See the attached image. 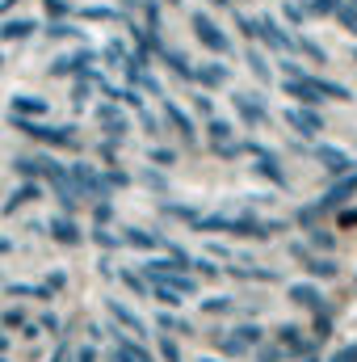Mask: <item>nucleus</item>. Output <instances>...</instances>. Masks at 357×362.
<instances>
[{
  "label": "nucleus",
  "instance_id": "f257e3e1",
  "mask_svg": "<svg viewBox=\"0 0 357 362\" xmlns=\"http://www.w3.org/2000/svg\"><path fill=\"white\" fill-rule=\"evenodd\" d=\"M30 30H34L30 21H13V25H4V38H25Z\"/></svg>",
  "mask_w": 357,
  "mask_h": 362
},
{
  "label": "nucleus",
  "instance_id": "f03ea898",
  "mask_svg": "<svg viewBox=\"0 0 357 362\" xmlns=\"http://www.w3.org/2000/svg\"><path fill=\"white\" fill-rule=\"evenodd\" d=\"M17 110H21V114H38L42 101H34V97H17Z\"/></svg>",
  "mask_w": 357,
  "mask_h": 362
}]
</instances>
